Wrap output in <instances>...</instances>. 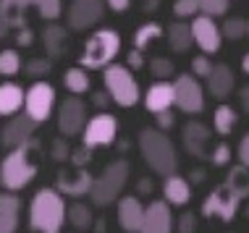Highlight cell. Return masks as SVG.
Wrapping results in <instances>:
<instances>
[{
    "label": "cell",
    "mask_w": 249,
    "mask_h": 233,
    "mask_svg": "<svg viewBox=\"0 0 249 233\" xmlns=\"http://www.w3.org/2000/svg\"><path fill=\"white\" fill-rule=\"evenodd\" d=\"M37 150L39 144L29 139L21 147H13L0 163V183L8 191H21L35 181L39 165H37Z\"/></svg>",
    "instance_id": "cell-1"
},
{
    "label": "cell",
    "mask_w": 249,
    "mask_h": 233,
    "mask_svg": "<svg viewBox=\"0 0 249 233\" xmlns=\"http://www.w3.org/2000/svg\"><path fill=\"white\" fill-rule=\"evenodd\" d=\"M66 223V199L55 189H39L29 204V228L35 233H60Z\"/></svg>",
    "instance_id": "cell-2"
},
{
    "label": "cell",
    "mask_w": 249,
    "mask_h": 233,
    "mask_svg": "<svg viewBox=\"0 0 249 233\" xmlns=\"http://www.w3.org/2000/svg\"><path fill=\"white\" fill-rule=\"evenodd\" d=\"M139 152L144 163L158 173V176H171L178 168V155L173 142L160 129H142L139 134Z\"/></svg>",
    "instance_id": "cell-3"
},
{
    "label": "cell",
    "mask_w": 249,
    "mask_h": 233,
    "mask_svg": "<svg viewBox=\"0 0 249 233\" xmlns=\"http://www.w3.org/2000/svg\"><path fill=\"white\" fill-rule=\"evenodd\" d=\"M129 173H131L129 160H113L110 165H105L103 173L92 178V186H89L92 204L95 207H107V204L116 202L121 191H124L126 181H129Z\"/></svg>",
    "instance_id": "cell-4"
},
{
    "label": "cell",
    "mask_w": 249,
    "mask_h": 233,
    "mask_svg": "<svg viewBox=\"0 0 249 233\" xmlns=\"http://www.w3.org/2000/svg\"><path fill=\"white\" fill-rule=\"evenodd\" d=\"M118 52H121V34L118 32L116 29H97L95 34L87 39L79 63L87 71H103L105 66H110L116 61Z\"/></svg>",
    "instance_id": "cell-5"
},
{
    "label": "cell",
    "mask_w": 249,
    "mask_h": 233,
    "mask_svg": "<svg viewBox=\"0 0 249 233\" xmlns=\"http://www.w3.org/2000/svg\"><path fill=\"white\" fill-rule=\"evenodd\" d=\"M103 82H105V92L110 95V100L121 108H134L142 100V89H139L137 79H134L131 68L121 63H110L103 68Z\"/></svg>",
    "instance_id": "cell-6"
},
{
    "label": "cell",
    "mask_w": 249,
    "mask_h": 233,
    "mask_svg": "<svg viewBox=\"0 0 249 233\" xmlns=\"http://www.w3.org/2000/svg\"><path fill=\"white\" fill-rule=\"evenodd\" d=\"M55 108V86L48 82H35L24 92V113L35 123H45Z\"/></svg>",
    "instance_id": "cell-7"
},
{
    "label": "cell",
    "mask_w": 249,
    "mask_h": 233,
    "mask_svg": "<svg viewBox=\"0 0 249 233\" xmlns=\"http://www.w3.org/2000/svg\"><path fill=\"white\" fill-rule=\"evenodd\" d=\"M118 136V118L110 113H97L82 129V144L89 150L95 147H110Z\"/></svg>",
    "instance_id": "cell-8"
},
{
    "label": "cell",
    "mask_w": 249,
    "mask_h": 233,
    "mask_svg": "<svg viewBox=\"0 0 249 233\" xmlns=\"http://www.w3.org/2000/svg\"><path fill=\"white\" fill-rule=\"evenodd\" d=\"M244 199L236 197L228 186L220 183L218 189H213L210 194L205 197V202H202V215L205 217H220L223 223H231L233 217L239 215V207Z\"/></svg>",
    "instance_id": "cell-9"
},
{
    "label": "cell",
    "mask_w": 249,
    "mask_h": 233,
    "mask_svg": "<svg viewBox=\"0 0 249 233\" xmlns=\"http://www.w3.org/2000/svg\"><path fill=\"white\" fill-rule=\"evenodd\" d=\"M173 105L181 113H189V116H197V113L205 110V89L197 82V76L186 74L173 82Z\"/></svg>",
    "instance_id": "cell-10"
},
{
    "label": "cell",
    "mask_w": 249,
    "mask_h": 233,
    "mask_svg": "<svg viewBox=\"0 0 249 233\" xmlns=\"http://www.w3.org/2000/svg\"><path fill=\"white\" fill-rule=\"evenodd\" d=\"M105 16V0H71L66 21L73 32H87L97 26Z\"/></svg>",
    "instance_id": "cell-11"
},
{
    "label": "cell",
    "mask_w": 249,
    "mask_h": 233,
    "mask_svg": "<svg viewBox=\"0 0 249 233\" xmlns=\"http://www.w3.org/2000/svg\"><path fill=\"white\" fill-rule=\"evenodd\" d=\"M84 123H87V105L79 100V95L66 97L63 102H60V108H58V131H60V136L71 139V136L82 134Z\"/></svg>",
    "instance_id": "cell-12"
},
{
    "label": "cell",
    "mask_w": 249,
    "mask_h": 233,
    "mask_svg": "<svg viewBox=\"0 0 249 233\" xmlns=\"http://www.w3.org/2000/svg\"><path fill=\"white\" fill-rule=\"evenodd\" d=\"M192 37H194V45L205 52V55H210V52H218L220 45H223V34H220V26L215 24V18L205 16V13H197V16L192 18Z\"/></svg>",
    "instance_id": "cell-13"
},
{
    "label": "cell",
    "mask_w": 249,
    "mask_h": 233,
    "mask_svg": "<svg viewBox=\"0 0 249 233\" xmlns=\"http://www.w3.org/2000/svg\"><path fill=\"white\" fill-rule=\"evenodd\" d=\"M37 126L26 113H16V116L8 118V123L3 126V131H0V144H3L5 150H13V147H21L26 144L29 139H35V131Z\"/></svg>",
    "instance_id": "cell-14"
},
{
    "label": "cell",
    "mask_w": 249,
    "mask_h": 233,
    "mask_svg": "<svg viewBox=\"0 0 249 233\" xmlns=\"http://www.w3.org/2000/svg\"><path fill=\"white\" fill-rule=\"evenodd\" d=\"M92 173L87 168H73V170H60L55 178V191L60 197H87L89 194V186H92Z\"/></svg>",
    "instance_id": "cell-15"
},
{
    "label": "cell",
    "mask_w": 249,
    "mask_h": 233,
    "mask_svg": "<svg viewBox=\"0 0 249 233\" xmlns=\"http://www.w3.org/2000/svg\"><path fill=\"white\" fill-rule=\"evenodd\" d=\"M173 215H171V204L163 199L150 202V207H144V220L139 233H173Z\"/></svg>",
    "instance_id": "cell-16"
},
{
    "label": "cell",
    "mask_w": 249,
    "mask_h": 233,
    "mask_svg": "<svg viewBox=\"0 0 249 233\" xmlns=\"http://www.w3.org/2000/svg\"><path fill=\"white\" fill-rule=\"evenodd\" d=\"M181 139H184V147L192 157L197 160H207L210 155V129L199 121H189L181 131Z\"/></svg>",
    "instance_id": "cell-17"
},
{
    "label": "cell",
    "mask_w": 249,
    "mask_h": 233,
    "mask_svg": "<svg viewBox=\"0 0 249 233\" xmlns=\"http://www.w3.org/2000/svg\"><path fill=\"white\" fill-rule=\"evenodd\" d=\"M144 220V204L139 197H124L118 199V225L124 233H139Z\"/></svg>",
    "instance_id": "cell-18"
},
{
    "label": "cell",
    "mask_w": 249,
    "mask_h": 233,
    "mask_svg": "<svg viewBox=\"0 0 249 233\" xmlns=\"http://www.w3.org/2000/svg\"><path fill=\"white\" fill-rule=\"evenodd\" d=\"M205 82H207V92H210L215 100H226L233 92V86H236V76H233V71L228 68L226 63H218L210 68V74L205 76Z\"/></svg>",
    "instance_id": "cell-19"
},
{
    "label": "cell",
    "mask_w": 249,
    "mask_h": 233,
    "mask_svg": "<svg viewBox=\"0 0 249 233\" xmlns=\"http://www.w3.org/2000/svg\"><path fill=\"white\" fill-rule=\"evenodd\" d=\"M192 199V186L186 178L176 176V173H171V176H165L163 181V202H168L171 207H184V204H189Z\"/></svg>",
    "instance_id": "cell-20"
},
{
    "label": "cell",
    "mask_w": 249,
    "mask_h": 233,
    "mask_svg": "<svg viewBox=\"0 0 249 233\" xmlns=\"http://www.w3.org/2000/svg\"><path fill=\"white\" fill-rule=\"evenodd\" d=\"M18 212H21V199L16 197V191H3L0 194V233L18 231Z\"/></svg>",
    "instance_id": "cell-21"
},
{
    "label": "cell",
    "mask_w": 249,
    "mask_h": 233,
    "mask_svg": "<svg viewBox=\"0 0 249 233\" xmlns=\"http://www.w3.org/2000/svg\"><path fill=\"white\" fill-rule=\"evenodd\" d=\"M171 105H173V84L165 82V79H158L144 92V108L150 113H160V110H171Z\"/></svg>",
    "instance_id": "cell-22"
},
{
    "label": "cell",
    "mask_w": 249,
    "mask_h": 233,
    "mask_svg": "<svg viewBox=\"0 0 249 233\" xmlns=\"http://www.w3.org/2000/svg\"><path fill=\"white\" fill-rule=\"evenodd\" d=\"M42 45H45V52H48L50 61L66 55V50H69V29H66V26H58L53 21L50 26H45V32H42Z\"/></svg>",
    "instance_id": "cell-23"
},
{
    "label": "cell",
    "mask_w": 249,
    "mask_h": 233,
    "mask_svg": "<svg viewBox=\"0 0 249 233\" xmlns=\"http://www.w3.org/2000/svg\"><path fill=\"white\" fill-rule=\"evenodd\" d=\"M24 108V89L13 82H3L0 84V116L11 118Z\"/></svg>",
    "instance_id": "cell-24"
},
{
    "label": "cell",
    "mask_w": 249,
    "mask_h": 233,
    "mask_svg": "<svg viewBox=\"0 0 249 233\" xmlns=\"http://www.w3.org/2000/svg\"><path fill=\"white\" fill-rule=\"evenodd\" d=\"M29 11V0H0V21H5L11 29H21Z\"/></svg>",
    "instance_id": "cell-25"
},
{
    "label": "cell",
    "mask_w": 249,
    "mask_h": 233,
    "mask_svg": "<svg viewBox=\"0 0 249 233\" xmlns=\"http://www.w3.org/2000/svg\"><path fill=\"white\" fill-rule=\"evenodd\" d=\"M66 220L71 223L73 231L84 233L89 231L92 225H95V215H92V207L84 202H71L69 207H66Z\"/></svg>",
    "instance_id": "cell-26"
},
{
    "label": "cell",
    "mask_w": 249,
    "mask_h": 233,
    "mask_svg": "<svg viewBox=\"0 0 249 233\" xmlns=\"http://www.w3.org/2000/svg\"><path fill=\"white\" fill-rule=\"evenodd\" d=\"M194 37H192V26L186 21H176L168 26V45H171L173 52H186L192 48Z\"/></svg>",
    "instance_id": "cell-27"
},
{
    "label": "cell",
    "mask_w": 249,
    "mask_h": 233,
    "mask_svg": "<svg viewBox=\"0 0 249 233\" xmlns=\"http://www.w3.org/2000/svg\"><path fill=\"white\" fill-rule=\"evenodd\" d=\"M63 84H66V89H69L71 95H87V92L92 89V79H89V74H87V68H82V66H73V68L66 71Z\"/></svg>",
    "instance_id": "cell-28"
},
{
    "label": "cell",
    "mask_w": 249,
    "mask_h": 233,
    "mask_svg": "<svg viewBox=\"0 0 249 233\" xmlns=\"http://www.w3.org/2000/svg\"><path fill=\"white\" fill-rule=\"evenodd\" d=\"M236 123H239V113L231 108V105H218L213 113V126H215V131H218L220 136H228L233 129H236Z\"/></svg>",
    "instance_id": "cell-29"
},
{
    "label": "cell",
    "mask_w": 249,
    "mask_h": 233,
    "mask_svg": "<svg viewBox=\"0 0 249 233\" xmlns=\"http://www.w3.org/2000/svg\"><path fill=\"white\" fill-rule=\"evenodd\" d=\"M223 186H228V189H231L236 197L247 199V197H249V168H244L241 163H239V165H233V168L228 170V176H226Z\"/></svg>",
    "instance_id": "cell-30"
},
{
    "label": "cell",
    "mask_w": 249,
    "mask_h": 233,
    "mask_svg": "<svg viewBox=\"0 0 249 233\" xmlns=\"http://www.w3.org/2000/svg\"><path fill=\"white\" fill-rule=\"evenodd\" d=\"M160 34H163V26H160L158 21H147V24L139 26L137 34H134V48H137V50L150 48L155 39H160Z\"/></svg>",
    "instance_id": "cell-31"
},
{
    "label": "cell",
    "mask_w": 249,
    "mask_h": 233,
    "mask_svg": "<svg viewBox=\"0 0 249 233\" xmlns=\"http://www.w3.org/2000/svg\"><path fill=\"white\" fill-rule=\"evenodd\" d=\"M29 8H35L45 21H55L63 13V3L60 0H29Z\"/></svg>",
    "instance_id": "cell-32"
},
{
    "label": "cell",
    "mask_w": 249,
    "mask_h": 233,
    "mask_svg": "<svg viewBox=\"0 0 249 233\" xmlns=\"http://www.w3.org/2000/svg\"><path fill=\"white\" fill-rule=\"evenodd\" d=\"M21 71L18 50H0V76H16Z\"/></svg>",
    "instance_id": "cell-33"
},
{
    "label": "cell",
    "mask_w": 249,
    "mask_h": 233,
    "mask_svg": "<svg viewBox=\"0 0 249 233\" xmlns=\"http://www.w3.org/2000/svg\"><path fill=\"white\" fill-rule=\"evenodd\" d=\"M220 34H223L226 39H231V42H239V39L247 34V21H244V18H239V16L226 18L223 26H220Z\"/></svg>",
    "instance_id": "cell-34"
},
{
    "label": "cell",
    "mask_w": 249,
    "mask_h": 233,
    "mask_svg": "<svg viewBox=\"0 0 249 233\" xmlns=\"http://www.w3.org/2000/svg\"><path fill=\"white\" fill-rule=\"evenodd\" d=\"M21 68H24V74L26 76H35V79H39V76H48L50 71H53V61L50 58H32V61H26V63H21Z\"/></svg>",
    "instance_id": "cell-35"
},
{
    "label": "cell",
    "mask_w": 249,
    "mask_h": 233,
    "mask_svg": "<svg viewBox=\"0 0 249 233\" xmlns=\"http://www.w3.org/2000/svg\"><path fill=\"white\" fill-rule=\"evenodd\" d=\"M233 0H199V13H205V16L210 18H218L228 13V5H231Z\"/></svg>",
    "instance_id": "cell-36"
},
{
    "label": "cell",
    "mask_w": 249,
    "mask_h": 233,
    "mask_svg": "<svg viewBox=\"0 0 249 233\" xmlns=\"http://www.w3.org/2000/svg\"><path fill=\"white\" fill-rule=\"evenodd\" d=\"M150 71H152V76L155 79H168L173 74V61L171 58H165V55H155L152 61H150Z\"/></svg>",
    "instance_id": "cell-37"
},
{
    "label": "cell",
    "mask_w": 249,
    "mask_h": 233,
    "mask_svg": "<svg viewBox=\"0 0 249 233\" xmlns=\"http://www.w3.org/2000/svg\"><path fill=\"white\" fill-rule=\"evenodd\" d=\"M173 13H176V18H194L199 13V0H176L173 3Z\"/></svg>",
    "instance_id": "cell-38"
},
{
    "label": "cell",
    "mask_w": 249,
    "mask_h": 233,
    "mask_svg": "<svg viewBox=\"0 0 249 233\" xmlns=\"http://www.w3.org/2000/svg\"><path fill=\"white\" fill-rule=\"evenodd\" d=\"M231 157H233V152H231V147H228L226 142H220L218 147H213V152L207 155V160H210L215 168H223V165H228V163H231Z\"/></svg>",
    "instance_id": "cell-39"
},
{
    "label": "cell",
    "mask_w": 249,
    "mask_h": 233,
    "mask_svg": "<svg viewBox=\"0 0 249 233\" xmlns=\"http://www.w3.org/2000/svg\"><path fill=\"white\" fill-rule=\"evenodd\" d=\"M50 155H53V160H58V163H66V160L71 157L69 139H66V136H58L55 142H53V147H50Z\"/></svg>",
    "instance_id": "cell-40"
},
{
    "label": "cell",
    "mask_w": 249,
    "mask_h": 233,
    "mask_svg": "<svg viewBox=\"0 0 249 233\" xmlns=\"http://www.w3.org/2000/svg\"><path fill=\"white\" fill-rule=\"evenodd\" d=\"M210 68H213V61L207 55H197L192 61V71H194V76H199V79H205L210 74Z\"/></svg>",
    "instance_id": "cell-41"
},
{
    "label": "cell",
    "mask_w": 249,
    "mask_h": 233,
    "mask_svg": "<svg viewBox=\"0 0 249 233\" xmlns=\"http://www.w3.org/2000/svg\"><path fill=\"white\" fill-rule=\"evenodd\" d=\"M178 233H197V215L194 212H184L178 217V225H176Z\"/></svg>",
    "instance_id": "cell-42"
},
{
    "label": "cell",
    "mask_w": 249,
    "mask_h": 233,
    "mask_svg": "<svg viewBox=\"0 0 249 233\" xmlns=\"http://www.w3.org/2000/svg\"><path fill=\"white\" fill-rule=\"evenodd\" d=\"M69 160H71L73 165H76V168H84V165L92 160V150H89V147H84V144H82L79 150H71V157H69Z\"/></svg>",
    "instance_id": "cell-43"
},
{
    "label": "cell",
    "mask_w": 249,
    "mask_h": 233,
    "mask_svg": "<svg viewBox=\"0 0 249 233\" xmlns=\"http://www.w3.org/2000/svg\"><path fill=\"white\" fill-rule=\"evenodd\" d=\"M155 116H158V129H160V131L173 129V123H176V118H173L171 110H160V113H155Z\"/></svg>",
    "instance_id": "cell-44"
},
{
    "label": "cell",
    "mask_w": 249,
    "mask_h": 233,
    "mask_svg": "<svg viewBox=\"0 0 249 233\" xmlns=\"http://www.w3.org/2000/svg\"><path fill=\"white\" fill-rule=\"evenodd\" d=\"M16 42H18V48H29V45L35 42V32H32L29 26H21V29L16 32Z\"/></svg>",
    "instance_id": "cell-45"
},
{
    "label": "cell",
    "mask_w": 249,
    "mask_h": 233,
    "mask_svg": "<svg viewBox=\"0 0 249 233\" xmlns=\"http://www.w3.org/2000/svg\"><path fill=\"white\" fill-rule=\"evenodd\" d=\"M239 163L244 165V168H249V131L244 134V139L239 142Z\"/></svg>",
    "instance_id": "cell-46"
},
{
    "label": "cell",
    "mask_w": 249,
    "mask_h": 233,
    "mask_svg": "<svg viewBox=\"0 0 249 233\" xmlns=\"http://www.w3.org/2000/svg\"><path fill=\"white\" fill-rule=\"evenodd\" d=\"M129 5H131V0H105V8H110L113 13L129 11Z\"/></svg>",
    "instance_id": "cell-47"
},
{
    "label": "cell",
    "mask_w": 249,
    "mask_h": 233,
    "mask_svg": "<svg viewBox=\"0 0 249 233\" xmlns=\"http://www.w3.org/2000/svg\"><path fill=\"white\" fill-rule=\"evenodd\" d=\"M142 66H144L142 50H137V48H134V50L129 52V66H126V68H142Z\"/></svg>",
    "instance_id": "cell-48"
},
{
    "label": "cell",
    "mask_w": 249,
    "mask_h": 233,
    "mask_svg": "<svg viewBox=\"0 0 249 233\" xmlns=\"http://www.w3.org/2000/svg\"><path fill=\"white\" fill-rule=\"evenodd\" d=\"M92 102H95L97 108H105V105L110 102V95H107V92H95V95H92Z\"/></svg>",
    "instance_id": "cell-49"
},
{
    "label": "cell",
    "mask_w": 249,
    "mask_h": 233,
    "mask_svg": "<svg viewBox=\"0 0 249 233\" xmlns=\"http://www.w3.org/2000/svg\"><path fill=\"white\" fill-rule=\"evenodd\" d=\"M239 102H241V108H244V110L249 113V84L239 92Z\"/></svg>",
    "instance_id": "cell-50"
},
{
    "label": "cell",
    "mask_w": 249,
    "mask_h": 233,
    "mask_svg": "<svg viewBox=\"0 0 249 233\" xmlns=\"http://www.w3.org/2000/svg\"><path fill=\"white\" fill-rule=\"evenodd\" d=\"M205 181V170L197 168V170H192V183H202Z\"/></svg>",
    "instance_id": "cell-51"
},
{
    "label": "cell",
    "mask_w": 249,
    "mask_h": 233,
    "mask_svg": "<svg viewBox=\"0 0 249 233\" xmlns=\"http://www.w3.org/2000/svg\"><path fill=\"white\" fill-rule=\"evenodd\" d=\"M139 191H142V194H150V191H152V181L142 178V181H139Z\"/></svg>",
    "instance_id": "cell-52"
},
{
    "label": "cell",
    "mask_w": 249,
    "mask_h": 233,
    "mask_svg": "<svg viewBox=\"0 0 249 233\" xmlns=\"http://www.w3.org/2000/svg\"><path fill=\"white\" fill-rule=\"evenodd\" d=\"M160 5V0H142V8L144 11H155Z\"/></svg>",
    "instance_id": "cell-53"
},
{
    "label": "cell",
    "mask_w": 249,
    "mask_h": 233,
    "mask_svg": "<svg viewBox=\"0 0 249 233\" xmlns=\"http://www.w3.org/2000/svg\"><path fill=\"white\" fill-rule=\"evenodd\" d=\"M241 71L249 76V52H244V58H241Z\"/></svg>",
    "instance_id": "cell-54"
},
{
    "label": "cell",
    "mask_w": 249,
    "mask_h": 233,
    "mask_svg": "<svg viewBox=\"0 0 249 233\" xmlns=\"http://www.w3.org/2000/svg\"><path fill=\"white\" fill-rule=\"evenodd\" d=\"M8 32H11V26L5 24V21H0V39H3V37H8Z\"/></svg>",
    "instance_id": "cell-55"
},
{
    "label": "cell",
    "mask_w": 249,
    "mask_h": 233,
    "mask_svg": "<svg viewBox=\"0 0 249 233\" xmlns=\"http://www.w3.org/2000/svg\"><path fill=\"white\" fill-rule=\"evenodd\" d=\"M244 37H249V18H247V34Z\"/></svg>",
    "instance_id": "cell-56"
},
{
    "label": "cell",
    "mask_w": 249,
    "mask_h": 233,
    "mask_svg": "<svg viewBox=\"0 0 249 233\" xmlns=\"http://www.w3.org/2000/svg\"><path fill=\"white\" fill-rule=\"evenodd\" d=\"M76 233H79V231H76Z\"/></svg>",
    "instance_id": "cell-57"
}]
</instances>
